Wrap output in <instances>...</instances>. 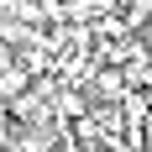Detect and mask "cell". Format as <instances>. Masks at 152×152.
I'll list each match as a JSON object with an SVG mask.
<instances>
[{
    "instance_id": "obj_1",
    "label": "cell",
    "mask_w": 152,
    "mask_h": 152,
    "mask_svg": "<svg viewBox=\"0 0 152 152\" xmlns=\"http://www.w3.org/2000/svg\"><path fill=\"white\" fill-rule=\"evenodd\" d=\"M26 89H31V68L21 58L5 63V68H0V100H16V94H26Z\"/></svg>"
},
{
    "instance_id": "obj_4",
    "label": "cell",
    "mask_w": 152,
    "mask_h": 152,
    "mask_svg": "<svg viewBox=\"0 0 152 152\" xmlns=\"http://www.w3.org/2000/svg\"><path fill=\"white\" fill-rule=\"evenodd\" d=\"M5 126H11V100H0V142H5Z\"/></svg>"
},
{
    "instance_id": "obj_2",
    "label": "cell",
    "mask_w": 152,
    "mask_h": 152,
    "mask_svg": "<svg viewBox=\"0 0 152 152\" xmlns=\"http://www.w3.org/2000/svg\"><path fill=\"white\" fill-rule=\"evenodd\" d=\"M94 89H100V100H126V74H115V68H100L94 74Z\"/></svg>"
},
{
    "instance_id": "obj_5",
    "label": "cell",
    "mask_w": 152,
    "mask_h": 152,
    "mask_svg": "<svg viewBox=\"0 0 152 152\" xmlns=\"http://www.w3.org/2000/svg\"><path fill=\"white\" fill-rule=\"evenodd\" d=\"M74 11H79V16H89V11H94V0H74Z\"/></svg>"
},
{
    "instance_id": "obj_3",
    "label": "cell",
    "mask_w": 152,
    "mask_h": 152,
    "mask_svg": "<svg viewBox=\"0 0 152 152\" xmlns=\"http://www.w3.org/2000/svg\"><path fill=\"white\" fill-rule=\"evenodd\" d=\"M131 11H126V26H147V16H152V0H126Z\"/></svg>"
}]
</instances>
